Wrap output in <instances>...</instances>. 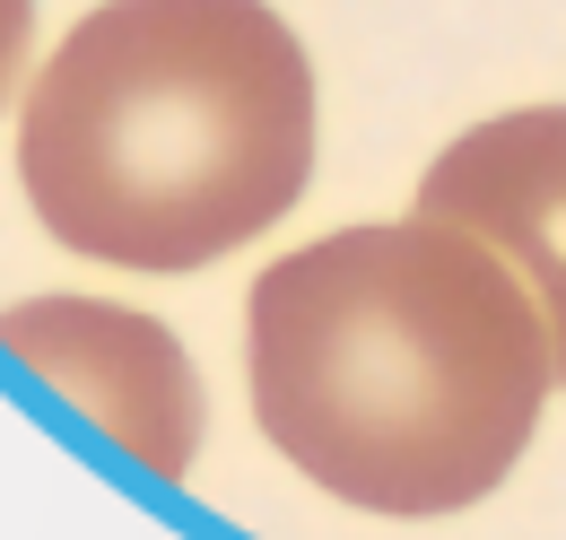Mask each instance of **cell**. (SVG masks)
<instances>
[{
    "mask_svg": "<svg viewBox=\"0 0 566 540\" xmlns=\"http://www.w3.org/2000/svg\"><path fill=\"white\" fill-rule=\"evenodd\" d=\"M253 418L323 497L462 515L523 463L549 340L523 279L453 218L314 236L244 297Z\"/></svg>",
    "mask_w": 566,
    "mask_h": 540,
    "instance_id": "6da1fadb",
    "label": "cell"
},
{
    "mask_svg": "<svg viewBox=\"0 0 566 540\" xmlns=\"http://www.w3.org/2000/svg\"><path fill=\"white\" fill-rule=\"evenodd\" d=\"M0 357H18L148 479H184L210 427V393L184 340L114 297H18L0 305Z\"/></svg>",
    "mask_w": 566,
    "mask_h": 540,
    "instance_id": "3957f363",
    "label": "cell"
},
{
    "mask_svg": "<svg viewBox=\"0 0 566 540\" xmlns=\"http://www.w3.org/2000/svg\"><path fill=\"white\" fill-rule=\"evenodd\" d=\"M419 209L471 227L523 279L549 340V384H566V105H514L436 148V166L419 175Z\"/></svg>",
    "mask_w": 566,
    "mask_h": 540,
    "instance_id": "277c9868",
    "label": "cell"
},
{
    "mask_svg": "<svg viewBox=\"0 0 566 540\" xmlns=\"http://www.w3.org/2000/svg\"><path fill=\"white\" fill-rule=\"evenodd\" d=\"M27 44H35V0H0V105L18 96V70H27Z\"/></svg>",
    "mask_w": 566,
    "mask_h": 540,
    "instance_id": "5b68a950",
    "label": "cell"
},
{
    "mask_svg": "<svg viewBox=\"0 0 566 540\" xmlns=\"http://www.w3.org/2000/svg\"><path fill=\"white\" fill-rule=\"evenodd\" d=\"M314 175V62L271 0H96L27 79L18 184L105 270H210Z\"/></svg>",
    "mask_w": 566,
    "mask_h": 540,
    "instance_id": "7a4b0ae2",
    "label": "cell"
}]
</instances>
